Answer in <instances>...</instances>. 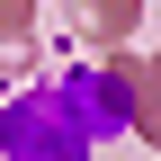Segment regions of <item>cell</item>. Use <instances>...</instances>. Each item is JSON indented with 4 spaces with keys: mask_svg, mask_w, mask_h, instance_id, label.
<instances>
[{
    "mask_svg": "<svg viewBox=\"0 0 161 161\" xmlns=\"http://www.w3.org/2000/svg\"><path fill=\"white\" fill-rule=\"evenodd\" d=\"M9 161H90V134L72 125V98H27L9 108Z\"/></svg>",
    "mask_w": 161,
    "mask_h": 161,
    "instance_id": "cell-1",
    "label": "cell"
}]
</instances>
